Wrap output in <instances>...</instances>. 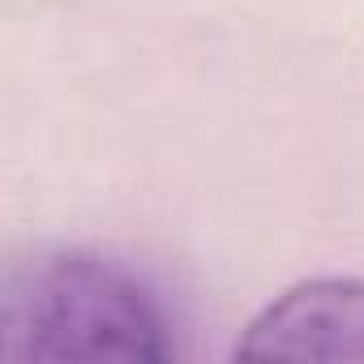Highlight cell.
Returning a JSON list of instances; mask_svg holds the SVG:
<instances>
[{
    "instance_id": "1",
    "label": "cell",
    "mask_w": 364,
    "mask_h": 364,
    "mask_svg": "<svg viewBox=\"0 0 364 364\" xmlns=\"http://www.w3.org/2000/svg\"><path fill=\"white\" fill-rule=\"evenodd\" d=\"M176 351V317L137 266L77 245H43L5 266V360H171Z\"/></svg>"
},
{
    "instance_id": "2",
    "label": "cell",
    "mask_w": 364,
    "mask_h": 364,
    "mask_svg": "<svg viewBox=\"0 0 364 364\" xmlns=\"http://www.w3.org/2000/svg\"><path fill=\"white\" fill-rule=\"evenodd\" d=\"M253 360H364V279H309L274 296L240 334Z\"/></svg>"
}]
</instances>
